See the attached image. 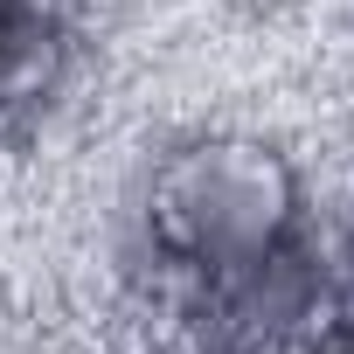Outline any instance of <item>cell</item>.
<instances>
[{
	"label": "cell",
	"instance_id": "1",
	"mask_svg": "<svg viewBox=\"0 0 354 354\" xmlns=\"http://www.w3.org/2000/svg\"><path fill=\"white\" fill-rule=\"evenodd\" d=\"M42 42V15L28 8V0H0V84H8Z\"/></svg>",
	"mask_w": 354,
	"mask_h": 354
}]
</instances>
